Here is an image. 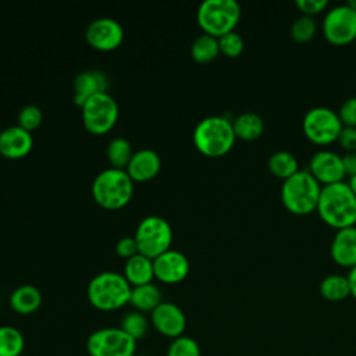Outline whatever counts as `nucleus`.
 Listing matches in <instances>:
<instances>
[{"label": "nucleus", "mask_w": 356, "mask_h": 356, "mask_svg": "<svg viewBox=\"0 0 356 356\" xmlns=\"http://www.w3.org/2000/svg\"><path fill=\"white\" fill-rule=\"evenodd\" d=\"M316 213L320 220L334 228L342 229L356 225V196L348 182L327 185L321 188Z\"/></svg>", "instance_id": "obj_1"}, {"label": "nucleus", "mask_w": 356, "mask_h": 356, "mask_svg": "<svg viewBox=\"0 0 356 356\" xmlns=\"http://www.w3.org/2000/svg\"><path fill=\"white\" fill-rule=\"evenodd\" d=\"M132 285L124 274L117 271H102L88 284V300L103 312H111L129 303Z\"/></svg>", "instance_id": "obj_2"}, {"label": "nucleus", "mask_w": 356, "mask_h": 356, "mask_svg": "<svg viewBox=\"0 0 356 356\" xmlns=\"http://www.w3.org/2000/svg\"><path fill=\"white\" fill-rule=\"evenodd\" d=\"M321 188L323 186L307 170H299L296 174L282 181V206L293 216H309L317 209Z\"/></svg>", "instance_id": "obj_3"}, {"label": "nucleus", "mask_w": 356, "mask_h": 356, "mask_svg": "<svg viewBox=\"0 0 356 356\" xmlns=\"http://www.w3.org/2000/svg\"><path fill=\"white\" fill-rule=\"evenodd\" d=\"M232 121L222 115H209L200 120L193 129L196 149L207 157L227 154L235 143Z\"/></svg>", "instance_id": "obj_4"}, {"label": "nucleus", "mask_w": 356, "mask_h": 356, "mask_svg": "<svg viewBox=\"0 0 356 356\" xmlns=\"http://www.w3.org/2000/svg\"><path fill=\"white\" fill-rule=\"evenodd\" d=\"M134 193V179L125 168L108 167L102 170L93 179L92 195L106 209L125 206Z\"/></svg>", "instance_id": "obj_5"}, {"label": "nucleus", "mask_w": 356, "mask_h": 356, "mask_svg": "<svg viewBox=\"0 0 356 356\" xmlns=\"http://www.w3.org/2000/svg\"><path fill=\"white\" fill-rule=\"evenodd\" d=\"M197 22L204 33L220 38L232 32L241 18V6L235 0H204L197 8Z\"/></svg>", "instance_id": "obj_6"}, {"label": "nucleus", "mask_w": 356, "mask_h": 356, "mask_svg": "<svg viewBox=\"0 0 356 356\" xmlns=\"http://www.w3.org/2000/svg\"><path fill=\"white\" fill-rule=\"evenodd\" d=\"M135 239L139 253L154 259L170 249L172 241V228L170 222L160 216H147L136 227Z\"/></svg>", "instance_id": "obj_7"}, {"label": "nucleus", "mask_w": 356, "mask_h": 356, "mask_svg": "<svg viewBox=\"0 0 356 356\" xmlns=\"http://www.w3.org/2000/svg\"><path fill=\"white\" fill-rule=\"evenodd\" d=\"M342 128L338 113L321 106L310 108L302 121L305 136L317 146H327L338 140Z\"/></svg>", "instance_id": "obj_8"}, {"label": "nucleus", "mask_w": 356, "mask_h": 356, "mask_svg": "<svg viewBox=\"0 0 356 356\" xmlns=\"http://www.w3.org/2000/svg\"><path fill=\"white\" fill-rule=\"evenodd\" d=\"M89 356H134L136 341L120 327L95 330L86 339Z\"/></svg>", "instance_id": "obj_9"}, {"label": "nucleus", "mask_w": 356, "mask_h": 356, "mask_svg": "<svg viewBox=\"0 0 356 356\" xmlns=\"http://www.w3.org/2000/svg\"><path fill=\"white\" fill-rule=\"evenodd\" d=\"M118 118V103L108 92H99L82 106V120L88 131L104 134L113 128Z\"/></svg>", "instance_id": "obj_10"}, {"label": "nucleus", "mask_w": 356, "mask_h": 356, "mask_svg": "<svg viewBox=\"0 0 356 356\" xmlns=\"http://www.w3.org/2000/svg\"><path fill=\"white\" fill-rule=\"evenodd\" d=\"M323 35L334 46H346L356 40V11L348 4L330 8L323 19Z\"/></svg>", "instance_id": "obj_11"}, {"label": "nucleus", "mask_w": 356, "mask_h": 356, "mask_svg": "<svg viewBox=\"0 0 356 356\" xmlns=\"http://www.w3.org/2000/svg\"><path fill=\"white\" fill-rule=\"evenodd\" d=\"M150 324L163 337L175 339L184 335L186 328V317L178 305L163 300L157 307L152 310Z\"/></svg>", "instance_id": "obj_12"}, {"label": "nucleus", "mask_w": 356, "mask_h": 356, "mask_svg": "<svg viewBox=\"0 0 356 356\" xmlns=\"http://www.w3.org/2000/svg\"><path fill=\"white\" fill-rule=\"evenodd\" d=\"M85 36L92 47L99 50H113L121 44L124 29L117 19L100 17L88 24Z\"/></svg>", "instance_id": "obj_13"}, {"label": "nucleus", "mask_w": 356, "mask_h": 356, "mask_svg": "<svg viewBox=\"0 0 356 356\" xmlns=\"http://www.w3.org/2000/svg\"><path fill=\"white\" fill-rule=\"evenodd\" d=\"M307 171L321 186L342 182L346 177L342 165V156L331 150L316 152L309 161Z\"/></svg>", "instance_id": "obj_14"}, {"label": "nucleus", "mask_w": 356, "mask_h": 356, "mask_svg": "<svg viewBox=\"0 0 356 356\" xmlns=\"http://www.w3.org/2000/svg\"><path fill=\"white\" fill-rule=\"evenodd\" d=\"M154 277L165 284H175L182 281L189 273L188 257L177 250L167 249L153 259Z\"/></svg>", "instance_id": "obj_15"}, {"label": "nucleus", "mask_w": 356, "mask_h": 356, "mask_svg": "<svg viewBox=\"0 0 356 356\" xmlns=\"http://www.w3.org/2000/svg\"><path fill=\"white\" fill-rule=\"evenodd\" d=\"M33 145L29 131L18 124L10 125L0 132V153L8 159H19L26 156Z\"/></svg>", "instance_id": "obj_16"}, {"label": "nucleus", "mask_w": 356, "mask_h": 356, "mask_svg": "<svg viewBox=\"0 0 356 356\" xmlns=\"http://www.w3.org/2000/svg\"><path fill=\"white\" fill-rule=\"evenodd\" d=\"M330 254L335 264L353 268L356 266V225L338 229L331 241Z\"/></svg>", "instance_id": "obj_17"}, {"label": "nucleus", "mask_w": 356, "mask_h": 356, "mask_svg": "<svg viewBox=\"0 0 356 356\" xmlns=\"http://www.w3.org/2000/svg\"><path fill=\"white\" fill-rule=\"evenodd\" d=\"M107 78L99 70L82 71L74 79V102L78 106L99 92H107Z\"/></svg>", "instance_id": "obj_18"}, {"label": "nucleus", "mask_w": 356, "mask_h": 356, "mask_svg": "<svg viewBox=\"0 0 356 356\" xmlns=\"http://www.w3.org/2000/svg\"><path fill=\"white\" fill-rule=\"evenodd\" d=\"M160 165V156L154 150L145 147L134 152L127 165V171L134 181H147L159 172Z\"/></svg>", "instance_id": "obj_19"}, {"label": "nucleus", "mask_w": 356, "mask_h": 356, "mask_svg": "<svg viewBox=\"0 0 356 356\" xmlns=\"http://www.w3.org/2000/svg\"><path fill=\"white\" fill-rule=\"evenodd\" d=\"M124 275L132 286L152 282V278L154 277L153 259L138 252L136 254L127 259L124 266Z\"/></svg>", "instance_id": "obj_20"}, {"label": "nucleus", "mask_w": 356, "mask_h": 356, "mask_svg": "<svg viewBox=\"0 0 356 356\" xmlns=\"http://www.w3.org/2000/svg\"><path fill=\"white\" fill-rule=\"evenodd\" d=\"M42 305L40 291L31 284L17 286L10 295V306L18 314H31Z\"/></svg>", "instance_id": "obj_21"}, {"label": "nucleus", "mask_w": 356, "mask_h": 356, "mask_svg": "<svg viewBox=\"0 0 356 356\" xmlns=\"http://www.w3.org/2000/svg\"><path fill=\"white\" fill-rule=\"evenodd\" d=\"M235 136L242 140H256L264 132V122L261 117L252 111H245L232 120Z\"/></svg>", "instance_id": "obj_22"}, {"label": "nucleus", "mask_w": 356, "mask_h": 356, "mask_svg": "<svg viewBox=\"0 0 356 356\" xmlns=\"http://www.w3.org/2000/svg\"><path fill=\"white\" fill-rule=\"evenodd\" d=\"M161 302H163L161 291L153 282L132 286L129 303L135 307V310L142 313L145 312L152 313V310L157 307Z\"/></svg>", "instance_id": "obj_23"}, {"label": "nucleus", "mask_w": 356, "mask_h": 356, "mask_svg": "<svg viewBox=\"0 0 356 356\" xmlns=\"http://www.w3.org/2000/svg\"><path fill=\"white\" fill-rule=\"evenodd\" d=\"M320 295L328 302H341L350 296V285L346 275L331 274L323 278L318 286Z\"/></svg>", "instance_id": "obj_24"}, {"label": "nucleus", "mask_w": 356, "mask_h": 356, "mask_svg": "<svg viewBox=\"0 0 356 356\" xmlns=\"http://www.w3.org/2000/svg\"><path fill=\"white\" fill-rule=\"evenodd\" d=\"M267 167L268 171L278 179H288L289 177H292L293 174H296L299 171V164L296 157L286 152V150H278L275 153H273L268 157L267 161Z\"/></svg>", "instance_id": "obj_25"}, {"label": "nucleus", "mask_w": 356, "mask_h": 356, "mask_svg": "<svg viewBox=\"0 0 356 356\" xmlns=\"http://www.w3.org/2000/svg\"><path fill=\"white\" fill-rule=\"evenodd\" d=\"M25 338L14 325H0V356H21Z\"/></svg>", "instance_id": "obj_26"}, {"label": "nucleus", "mask_w": 356, "mask_h": 356, "mask_svg": "<svg viewBox=\"0 0 356 356\" xmlns=\"http://www.w3.org/2000/svg\"><path fill=\"white\" fill-rule=\"evenodd\" d=\"M191 54L197 63H210L220 54L218 38L209 33L199 35L191 44Z\"/></svg>", "instance_id": "obj_27"}, {"label": "nucleus", "mask_w": 356, "mask_h": 356, "mask_svg": "<svg viewBox=\"0 0 356 356\" xmlns=\"http://www.w3.org/2000/svg\"><path fill=\"white\" fill-rule=\"evenodd\" d=\"M107 157L113 167L124 168L128 165L134 152L131 147V143L124 136H115L113 138L107 145Z\"/></svg>", "instance_id": "obj_28"}, {"label": "nucleus", "mask_w": 356, "mask_h": 356, "mask_svg": "<svg viewBox=\"0 0 356 356\" xmlns=\"http://www.w3.org/2000/svg\"><path fill=\"white\" fill-rule=\"evenodd\" d=\"M149 320L145 313L132 310L122 316L120 328L124 330L129 337H132L136 342L140 341L149 331Z\"/></svg>", "instance_id": "obj_29"}, {"label": "nucleus", "mask_w": 356, "mask_h": 356, "mask_svg": "<svg viewBox=\"0 0 356 356\" xmlns=\"http://www.w3.org/2000/svg\"><path fill=\"white\" fill-rule=\"evenodd\" d=\"M317 32V25L313 17H307V15H300L299 18H296L289 29L291 38L293 42L296 43H307L310 42L314 35Z\"/></svg>", "instance_id": "obj_30"}, {"label": "nucleus", "mask_w": 356, "mask_h": 356, "mask_svg": "<svg viewBox=\"0 0 356 356\" xmlns=\"http://www.w3.org/2000/svg\"><path fill=\"white\" fill-rule=\"evenodd\" d=\"M165 356H202V352L196 339L188 335H181L171 339Z\"/></svg>", "instance_id": "obj_31"}, {"label": "nucleus", "mask_w": 356, "mask_h": 356, "mask_svg": "<svg viewBox=\"0 0 356 356\" xmlns=\"http://www.w3.org/2000/svg\"><path fill=\"white\" fill-rule=\"evenodd\" d=\"M218 46H220V53H222L229 58H235L242 54L245 49V42L239 33L232 31L218 38Z\"/></svg>", "instance_id": "obj_32"}, {"label": "nucleus", "mask_w": 356, "mask_h": 356, "mask_svg": "<svg viewBox=\"0 0 356 356\" xmlns=\"http://www.w3.org/2000/svg\"><path fill=\"white\" fill-rule=\"evenodd\" d=\"M42 118V110L36 104H26L18 113V125L31 132L40 125Z\"/></svg>", "instance_id": "obj_33"}, {"label": "nucleus", "mask_w": 356, "mask_h": 356, "mask_svg": "<svg viewBox=\"0 0 356 356\" xmlns=\"http://www.w3.org/2000/svg\"><path fill=\"white\" fill-rule=\"evenodd\" d=\"M338 117L343 127H355L356 128V96L346 99L339 110Z\"/></svg>", "instance_id": "obj_34"}, {"label": "nucleus", "mask_w": 356, "mask_h": 356, "mask_svg": "<svg viewBox=\"0 0 356 356\" xmlns=\"http://www.w3.org/2000/svg\"><path fill=\"white\" fill-rule=\"evenodd\" d=\"M296 7L302 15L314 17L328 7L327 0H296Z\"/></svg>", "instance_id": "obj_35"}, {"label": "nucleus", "mask_w": 356, "mask_h": 356, "mask_svg": "<svg viewBox=\"0 0 356 356\" xmlns=\"http://www.w3.org/2000/svg\"><path fill=\"white\" fill-rule=\"evenodd\" d=\"M115 252L120 256L125 257V259L136 254L139 250H138V243H136L135 236H122V238H120L115 243Z\"/></svg>", "instance_id": "obj_36"}, {"label": "nucleus", "mask_w": 356, "mask_h": 356, "mask_svg": "<svg viewBox=\"0 0 356 356\" xmlns=\"http://www.w3.org/2000/svg\"><path fill=\"white\" fill-rule=\"evenodd\" d=\"M338 143L343 150L356 152V128L355 127H343L339 136Z\"/></svg>", "instance_id": "obj_37"}, {"label": "nucleus", "mask_w": 356, "mask_h": 356, "mask_svg": "<svg viewBox=\"0 0 356 356\" xmlns=\"http://www.w3.org/2000/svg\"><path fill=\"white\" fill-rule=\"evenodd\" d=\"M342 165L345 175L349 178L356 175V152H348L342 156Z\"/></svg>", "instance_id": "obj_38"}, {"label": "nucleus", "mask_w": 356, "mask_h": 356, "mask_svg": "<svg viewBox=\"0 0 356 356\" xmlns=\"http://www.w3.org/2000/svg\"><path fill=\"white\" fill-rule=\"evenodd\" d=\"M346 277H348V281L350 285V296L356 300V266L349 270Z\"/></svg>", "instance_id": "obj_39"}, {"label": "nucleus", "mask_w": 356, "mask_h": 356, "mask_svg": "<svg viewBox=\"0 0 356 356\" xmlns=\"http://www.w3.org/2000/svg\"><path fill=\"white\" fill-rule=\"evenodd\" d=\"M348 185H349V188L352 189V192H353V193H355V196H356V175H353V177H350V178H349Z\"/></svg>", "instance_id": "obj_40"}, {"label": "nucleus", "mask_w": 356, "mask_h": 356, "mask_svg": "<svg viewBox=\"0 0 356 356\" xmlns=\"http://www.w3.org/2000/svg\"><path fill=\"white\" fill-rule=\"evenodd\" d=\"M352 10H355L356 11V0H352V1H349V3H346Z\"/></svg>", "instance_id": "obj_41"}, {"label": "nucleus", "mask_w": 356, "mask_h": 356, "mask_svg": "<svg viewBox=\"0 0 356 356\" xmlns=\"http://www.w3.org/2000/svg\"><path fill=\"white\" fill-rule=\"evenodd\" d=\"M134 356H149V355H145V353H135Z\"/></svg>", "instance_id": "obj_42"}]
</instances>
